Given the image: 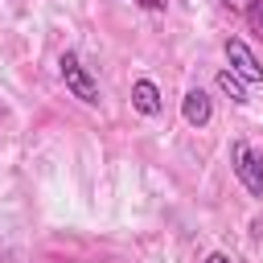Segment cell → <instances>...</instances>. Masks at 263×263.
Returning <instances> with one entry per match:
<instances>
[{
  "label": "cell",
  "mask_w": 263,
  "mask_h": 263,
  "mask_svg": "<svg viewBox=\"0 0 263 263\" xmlns=\"http://www.w3.org/2000/svg\"><path fill=\"white\" fill-rule=\"evenodd\" d=\"M58 74H62L66 90H70L78 103H86V107H99V82L90 78V70L82 66V58H78L74 49H66V53L58 58Z\"/></svg>",
  "instance_id": "1"
},
{
  "label": "cell",
  "mask_w": 263,
  "mask_h": 263,
  "mask_svg": "<svg viewBox=\"0 0 263 263\" xmlns=\"http://www.w3.org/2000/svg\"><path fill=\"white\" fill-rule=\"evenodd\" d=\"M230 168L251 197H263V152L259 148H251L247 140H234L230 144Z\"/></svg>",
  "instance_id": "2"
},
{
  "label": "cell",
  "mask_w": 263,
  "mask_h": 263,
  "mask_svg": "<svg viewBox=\"0 0 263 263\" xmlns=\"http://www.w3.org/2000/svg\"><path fill=\"white\" fill-rule=\"evenodd\" d=\"M226 62L242 82H263V62L255 58V49L242 37H226Z\"/></svg>",
  "instance_id": "3"
},
{
  "label": "cell",
  "mask_w": 263,
  "mask_h": 263,
  "mask_svg": "<svg viewBox=\"0 0 263 263\" xmlns=\"http://www.w3.org/2000/svg\"><path fill=\"white\" fill-rule=\"evenodd\" d=\"M181 119H185L189 127H205V123L214 119V103H210V95H205L201 86L185 90V99H181Z\"/></svg>",
  "instance_id": "4"
},
{
  "label": "cell",
  "mask_w": 263,
  "mask_h": 263,
  "mask_svg": "<svg viewBox=\"0 0 263 263\" xmlns=\"http://www.w3.org/2000/svg\"><path fill=\"white\" fill-rule=\"evenodd\" d=\"M132 107H136L140 115H148V119H156V115L164 111V99H160V86H156L152 78H136V82H132Z\"/></svg>",
  "instance_id": "5"
},
{
  "label": "cell",
  "mask_w": 263,
  "mask_h": 263,
  "mask_svg": "<svg viewBox=\"0 0 263 263\" xmlns=\"http://www.w3.org/2000/svg\"><path fill=\"white\" fill-rule=\"evenodd\" d=\"M222 8H230L255 37H263V0H218Z\"/></svg>",
  "instance_id": "6"
},
{
  "label": "cell",
  "mask_w": 263,
  "mask_h": 263,
  "mask_svg": "<svg viewBox=\"0 0 263 263\" xmlns=\"http://www.w3.org/2000/svg\"><path fill=\"white\" fill-rule=\"evenodd\" d=\"M218 90L230 95V103H247V86H242V78L234 70H218Z\"/></svg>",
  "instance_id": "7"
},
{
  "label": "cell",
  "mask_w": 263,
  "mask_h": 263,
  "mask_svg": "<svg viewBox=\"0 0 263 263\" xmlns=\"http://www.w3.org/2000/svg\"><path fill=\"white\" fill-rule=\"evenodd\" d=\"M132 4H140L144 12H164V4H168V0H132Z\"/></svg>",
  "instance_id": "8"
},
{
  "label": "cell",
  "mask_w": 263,
  "mask_h": 263,
  "mask_svg": "<svg viewBox=\"0 0 263 263\" xmlns=\"http://www.w3.org/2000/svg\"><path fill=\"white\" fill-rule=\"evenodd\" d=\"M205 263H234V259H230L226 251H210V255H205Z\"/></svg>",
  "instance_id": "9"
},
{
  "label": "cell",
  "mask_w": 263,
  "mask_h": 263,
  "mask_svg": "<svg viewBox=\"0 0 263 263\" xmlns=\"http://www.w3.org/2000/svg\"><path fill=\"white\" fill-rule=\"evenodd\" d=\"M4 115H8V107H4V103H0V119H4Z\"/></svg>",
  "instance_id": "10"
}]
</instances>
